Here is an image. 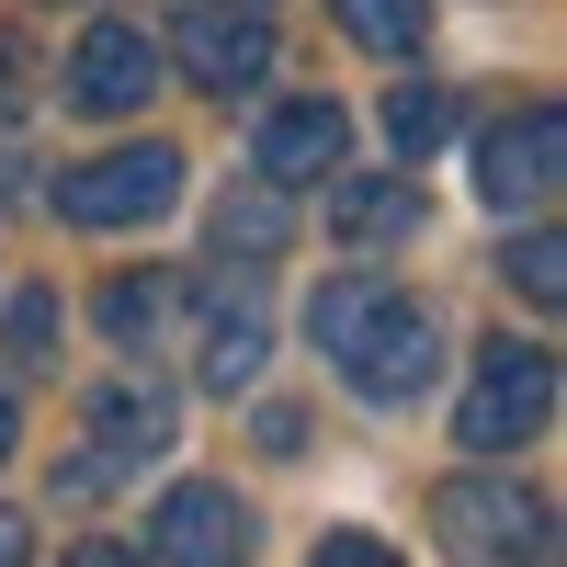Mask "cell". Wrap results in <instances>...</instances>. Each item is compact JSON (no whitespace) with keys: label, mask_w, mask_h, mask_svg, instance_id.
<instances>
[{"label":"cell","mask_w":567,"mask_h":567,"mask_svg":"<svg viewBox=\"0 0 567 567\" xmlns=\"http://www.w3.org/2000/svg\"><path fill=\"white\" fill-rule=\"evenodd\" d=\"M545 420H556V352L545 341H488L477 374H465L454 443L465 454H523V443H545Z\"/></svg>","instance_id":"1"},{"label":"cell","mask_w":567,"mask_h":567,"mask_svg":"<svg viewBox=\"0 0 567 567\" xmlns=\"http://www.w3.org/2000/svg\"><path fill=\"white\" fill-rule=\"evenodd\" d=\"M182 205V148H159V136H125V148L58 171V216L69 227H148Z\"/></svg>","instance_id":"2"},{"label":"cell","mask_w":567,"mask_h":567,"mask_svg":"<svg viewBox=\"0 0 567 567\" xmlns=\"http://www.w3.org/2000/svg\"><path fill=\"white\" fill-rule=\"evenodd\" d=\"M556 182H567V114H556V103L499 114L488 148H477V205H488V216H545Z\"/></svg>","instance_id":"3"},{"label":"cell","mask_w":567,"mask_h":567,"mask_svg":"<svg viewBox=\"0 0 567 567\" xmlns=\"http://www.w3.org/2000/svg\"><path fill=\"white\" fill-rule=\"evenodd\" d=\"M432 534L465 567H499V556H534L545 545V499L511 488V477H443L432 488Z\"/></svg>","instance_id":"4"},{"label":"cell","mask_w":567,"mask_h":567,"mask_svg":"<svg viewBox=\"0 0 567 567\" xmlns=\"http://www.w3.org/2000/svg\"><path fill=\"white\" fill-rule=\"evenodd\" d=\"M182 432H171V398L159 386H103L91 398V454L58 477V499H103L125 465H148V454H171Z\"/></svg>","instance_id":"5"},{"label":"cell","mask_w":567,"mask_h":567,"mask_svg":"<svg viewBox=\"0 0 567 567\" xmlns=\"http://www.w3.org/2000/svg\"><path fill=\"white\" fill-rule=\"evenodd\" d=\"M341 374H352V398H374V409H409V398L443 374V329L420 318L409 296H386V307H374V329L341 352Z\"/></svg>","instance_id":"6"},{"label":"cell","mask_w":567,"mask_h":567,"mask_svg":"<svg viewBox=\"0 0 567 567\" xmlns=\"http://www.w3.org/2000/svg\"><path fill=\"white\" fill-rule=\"evenodd\" d=\"M148 556H159V567H250V511H239V488L182 477V488L148 511Z\"/></svg>","instance_id":"7"},{"label":"cell","mask_w":567,"mask_h":567,"mask_svg":"<svg viewBox=\"0 0 567 567\" xmlns=\"http://www.w3.org/2000/svg\"><path fill=\"white\" fill-rule=\"evenodd\" d=\"M171 58L194 69L216 103H239V91H261V80H272V23H261V12H239V0H205V12L171 34Z\"/></svg>","instance_id":"8"},{"label":"cell","mask_w":567,"mask_h":567,"mask_svg":"<svg viewBox=\"0 0 567 567\" xmlns=\"http://www.w3.org/2000/svg\"><path fill=\"white\" fill-rule=\"evenodd\" d=\"M352 148V114L341 103H272L261 136H250V171L272 182V194H307V182H329Z\"/></svg>","instance_id":"9"},{"label":"cell","mask_w":567,"mask_h":567,"mask_svg":"<svg viewBox=\"0 0 567 567\" xmlns=\"http://www.w3.org/2000/svg\"><path fill=\"white\" fill-rule=\"evenodd\" d=\"M148 91H159V45L136 23H91L69 45V103L80 114H148Z\"/></svg>","instance_id":"10"},{"label":"cell","mask_w":567,"mask_h":567,"mask_svg":"<svg viewBox=\"0 0 567 567\" xmlns=\"http://www.w3.org/2000/svg\"><path fill=\"white\" fill-rule=\"evenodd\" d=\"M329 239H341V250H398V239H420V182H398V171L329 182Z\"/></svg>","instance_id":"11"},{"label":"cell","mask_w":567,"mask_h":567,"mask_svg":"<svg viewBox=\"0 0 567 567\" xmlns=\"http://www.w3.org/2000/svg\"><path fill=\"white\" fill-rule=\"evenodd\" d=\"M261 352H272V318H261V296L239 284V296L205 318V386H216V398H239L250 374H261Z\"/></svg>","instance_id":"12"},{"label":"cell","mask_w":567,"mask_h":567,"mask_svg":"<svg viewBox=\"0 0 567 567\" xmlns=\"http://www.w3.org/2000/svg\"><path fill=\"white\" fill-rule=\"evenodd\" d=\"M284 227H296V205H284L272 182L250 171L239 194L216 205V261H227V272H239V261H272V250H284Z\"/></svg>","instance_id":"13"},{"label":"cell","mask_w":567,"mask_h":567,"mask_svg":"<svg viewBox=\"0 0 567 567\" xmlns=\"http://www.w3.org/2000/svg\"><path fill=\"white\" fill-rule=\"evenodd\" d=\"M329 23H341L363 58H420V45H432V0H329Z\"/></svg>","instance_id":"14"},{"label":"cell","mask_w":567,"mask_h":567,"mask_svg":"<svg viewBox=\"0 0 567 567\" xmlns=\"http://www.w3.org/2000/svg\"><path fill=\"white\" fill-rule=\"evenodd\" d=\"M398 296V284H374V272H341V284H318V296H307V341L329 352V363H341L352 341H363V329H374V307H386Z\"/></svg>","instance_id":"15"},{"label":"cell","mask_w":567,"mask_h":567,"mask_svg":"<svg viewBox=\"0 0 567 567\" xmlns=\"http://www.w3.org/2000/svg\"><path fill=\"white\" fill-rule=\"evenodd\" d=\"M171 307H182V284H171V272H114V284H103V307H91V318H103V329H114L125 352H148L159 329H171Z\"/></svg>","instance_id":"16"},{"label":"cell","mask_w":567,"mask_h":567,"mask_svg":"<svg viewBox=\"0 0 567 567\" xmlns=\"http://www.w3.org/2000/svg\"><path fill=\"white\" fill-rule=\"evenodd\" d=\"M443 125H454L443 80H398V91H386V136H398V159H432V148H443Z\"/></svg>","instance_id":"17"},{"label":"cell","mask_w":567,"mask_h":567,"mask_svg":"<svg viewBox=\"0 0 567 567\" xmlns=\"http://www.w3.org/2000/svg\"><path fill=\"white\" fill-rule=\"evenodd\" d=\"M511 284H523L534 307H567V239L556 227H523V239H511Z\"/></svg>","instance_id":"18"},{"label":"cell","mask_w":567,"mask_h":567,"mask_svg":"<svg viewBox=\"0 0 567 567\" xmlns=\"http://www.w3.org/2000/svg\"><path fill=\"white\" fill-rule=\"evenodd\" d=\"M12 363H58V296H45V284L12 296Z\"/></svg>","instance_id":"19"},{"label":"cell","mask_w":567,"mask_h":567,"mask_svg":"<svg viewBox=\"0 0 567 567\" xmlns=\"http://www.w3.org/2000/svg\"><path fill=\"white\" fill-rule=\"evenodd\" d=\"M34 91H45V80H34V45L0 23V125H23V114H34Z\"/></svg>","instance_id":"20"},{"label":"cell","mask_w":567,"mask_h":567,"mask_svg":"<svg viewBox=\"0 0 567 567\" xmlns=\"http://www.w3.org/2000/svg\"><path fill=\"white\" fill-rule=\"evenodd\" d=\"M307 567H409V556H398L386 534H318V556H307Z\"/></svg>","instance_id":"21"},{"label":"cell","mask_w":567,"mask_h":567,"mask_svg":"<svg viewBox=\"0 0 567 567\" xmlns=\"http://www.w3.org/2000/svg\"><path fill=\"white\" fill-rule=\"evenodd\" d=\"M0 567H34V523L23 511H0Z\"/></svg>","instance_id":"22"},{"label":"cell","mask_w":567,"mask_h":567,"mask_svg":"<svg viewBox=\"0 0 567 567\" xmlns=\"http://www.w3.org/2000/svg\"><path fill=\"white\" fill-rule=\"evenodd\" d=\"M58 567H148V556H125V545H80V556H58Z\"/></svg>","instance_id":"23"},{"label":"cell","mask_w":567,"mask_h":567,"mask_svg":"<svg viewBox=\"0 0 567 567\" xmlns=\"http://www.w3.org/2000/svg\"><path fill=\"white\" fill-rule=\"evenodd\" d=\"M12 443H23V420H12V386H0V465H12Z\"/></svg>","instance_id":"24"},{"label":"cell","mask_w":567,"mask_h":567,"mask_svg":"<svg viewBox=\"0 0 567 567\" xmlns=\"http://www.w3.org/2000/svg\"><path fill=\"white\" fill-rule=\"evenodd\" d=\"M239 12H261V0H239Z\"/></svg>","instance_id":"25"}]
</instances>
